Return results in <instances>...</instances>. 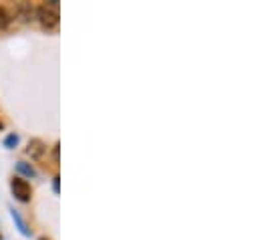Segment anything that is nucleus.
<instances>
[{
  "label": "nucleus",
  "mask_w": 260,
  "mask_h": 240,
  "mask_svg": "<svg viewBox=\"0 0 260 240\" xmlns=\"http://www.w3.org/2000/svg\"><path fill=\"white\" fill-rule=\"evenodd\" d=\"M37 18L41 20L43 28H47V31H55L59 26V10L53 8V6H47V4L39 6L37 8Z\"/></svg>",
  "instance_id": "obj_1"
},
{
  "label": "nucleus",
  "mask_w": 260,
  "mask_h": 240,
  "mask_svg": "<svg viewBox=\"0 0 260 240\" xmlns=\"http://www.w3.org/2000/svg\"><path fill=\"white\" fill-rule=\"evenodd\" d=\"M10 190H12L14 200H18V202H22V204H28L30 198H32V188H30V184L24 180V178H20V176H16V178L10 180Z\"/></svg>",
  "instance_id": "obj_2"
},
{
  "label": "nucleus",
  "mask_w": 260,
  "mask_h": 240,
  "mask_svg": "<svg viewBox=\"0 0 260 240\" xmlns=\"http://www.w3.org/2000/svg\"><path fill=\"white\" fill-rule=\"evenodd\" d=\"M26 154H28L32 160H41V158L47 154V145H45V141L39 139V137L30 139V141H28V147H26Z\"/></svg>",
  "instance_id": "obj_3"
},
{
  "label": "nucleus",
  "mask_w": 260,
  "mask_h": 240,
  "mask_svg": "<svg viewBox=\"0 0 260 240\" xmlns=\"http://www.w3.org/2000/svg\"><path fill=\"white\" fill-rule=\"evenodd\" d=\"M10 218H12V222H14V226L18 228V232H20L22 236H30V234H32V230L28 228V224L24 222V218L20 216V212H18V210H14V208H10Z\"/></svg>",
  "instance_id": "obj_4"
},
{
  "label": "nucleus",
  "mask_w": 260,
  "mask_h": 240,
  "mask_svg": "<svg viewBox=\"0 0 260 240\" xmlns=\"http://www.w3.org/2000/svg\"><path fill=\"white\" fill-rule=\"evenodd\" d=\"M16 172L20 174V178H37V170L26 162H16Z\"/></svg>",
  "instance_id": "obj_5"
},
{
  "label": "nucleus",
  "mask_w": 260,
  "mask_h": 240,
  "mask_svg": "<svg viewBox=\"0 0 260 240\" xmlns=\"http://www.w3.org/2000/svg\"><path fill=\"white\" fill-rule=\"evenodd\" d=\"M16 12H18L20 20H28V18H30V14H32V6H30L28 2H20V4L16 6Z\"/></svg>",
  "instance_id": "obj_6"
},
{
  "label": "nucleus",
  "mask_w": 260,
  "mask_h": 240,
  "mask_svg": "<svg viewBox=\"0 0 260 240\" xmlns=\"http://www.w3.org/2000/svg\"><path fill=\"white\" fill-rule=\"evenodd\" d=\"M18 141H20V137H18V133H8L6 137H4V147L6 149H14L16 145H18Z\"/></svg>",
  "instance_id": "obj_7"
},
{
  "label": "nucleus",
  "mask_w": 260,
  "mask_h": 240,
  "mask_svg": "<svg viewBox=\"0 0 260 240\" xmlns=\"http://www.w3.org/2000/svg\"><path fill=\"white\" fill-rule=\"evenodd\" d=\"M10 20H12V18H10V12L0 4V28H6V26L10 24Z\"/></svg>",
  "instance_id": "obj_8"
},
{
  "label": "nucleus",
  "mask_w": 260,
  "mask_h": 240,
  "mask_svg": "<svg viewBox=\"0 0 260 240\" xmlns=\"http://www.w3.org/2000/svg\"><path fill=\"white\" fill-rule=\"evenodd\" d=\"M53 192H55V194H59V192H61V178H59V176H55V178H53Z\"/></svg>",
  "instance_id": "obj_9"
},
{
  "label": "nucleus",
  "mask_w": 260,
  "mask_h": 240,
  "mask_svg": "<svg viewBox=\"0 0 260 240\" xmlns=\"http://www.w3.org/2000/svg\"><path fill=\"white\" fill-rule=\"evenodd\" d=\"M59 147H61L59 143L53 147V162H55V164H59Z\"/></svg>",
  "instance_id": "obj_10"
},
{
  "label": "nucleus",
  "mask_w": 260,
  "mask_h": 240,
  "mask_svg": "<svg viewBox=\"0 0 260 240\" xmlns=\"http://www.w3.org/2000/svg\"><path fill=\"white\" fill-rule=\"evenodd\" d=\"M2 129H4V123H2V121H0V131H2Z\"/></svg>",
  "instance_id": "obj_11"
},
{
  "label": "nucleus",
  "mask_w": 260,
  "mask_h": 240,
  "mask_svg": "<svg viewBox=\"0 0 260 240\" xmlns=\"http://www.w3.org/2000/svg\"><path fill=\"white\" fill-rule=\"evenodd\" d=\"M39 240H51V238H47V236H41Z\"/></svg>",
  "instance_id": "obj_12"
}]
</instances>
